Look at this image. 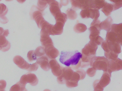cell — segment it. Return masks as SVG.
Here are the masks:
<instances>
[{
    "instance_id": "1",
    "label": "cell",
    "mask_w": 122,
    "mask_h": 91,
    "mask_svg": "<svg viewBox=\"0 0 122 91\" xmlns=\"http://www.w3.org/2000/svg\"><path fill=\"white\" fill-rule=\"evenodd\" d=\"M82 55L78 50L70 52H61L60 61L61 63L67 67L71 66V68L75 69L80 60Z\"/></svg>"
},
{
    "instance_id": "2",
    "label": "cell",
    "mask_w": 122,
    "mask_h": 91,
    "mask_svg": "<svg viewBox=\"0 0 122 91\" xmlns=\"http://www.w3.org/2000/svg\"><path fill=\"white\" fill-rule=\"evenodd\" d=\"M97 48L98 45L91 41L85 46L82 50L80 67L84 68L89 65L91 58L95 56Z\"/></svg>"
},
{
    "instance_id": "3",
    "label": "cell",
    "mask_w": 122,
    "mask_h": 91,
    "mask_svg": "<svg viewBox=\"0 0 122 91\" xmlns=\"http://www.w3.org/2000/svg\"><path fill=\"white\" fill-rule=\"evenodd\" d=\"M108 61L105 57L95 56L91 58L90 64L91 67L95 70H102L105 72L107 69Z\"/></svg>"
},
{
    "instance_id": "4",
    "label": "cell",
    "mask_w": 122,
    "mask_h": 91,
    "mask_svg": "<svg viewBox=\"0 0 122 91\" xmlns=\"http://www.w3.org/2000/svg\"><path fill=\"white\" fill-rule=\"evenodd\" d=\"M30 15L31 19L35 21L38 27L41 28L42 25L46 21L43 17L42 11L40 10L37 6L33 5L31 8Z\"/></svg>"
},
{
    "instance_id": "5",
    "label": "cell",
    "mask_w": 122,
    "mask_h": 91,
    "mask_svg": "<svg viewBox=\"0 0 122 91\" xmlns=\"http://www.w3.org/2000/svg\"><path fill=\"white\" fill-rule=\"evenodd\" d=\"M101 47L106 52H112L118 54L121 52V45L118 43L106 41L101 44Z\"/></svg>"
},
{
    "instance_id": "6",
    "label": "cell",
    "mask_w": 122,
    "mask_h": 91,
    "mask_svg": "<svg viewBox=\"0 0 122 91\" xmlns=\"http://www.w3.org/2000/svg\"><path fill=\"white\" fill-rule=\"evenodd\" d=\"M74 71L70 67H63L62 74L58 77L57 80L60 84H65L68 80H70L73 74Z\"/></svg>"
},
{
    "instance_id": "7",
    "label": "cell",
    "mask_w": 122,
    "mask_h": 91,
    "mask_svg": "<svg viewBox=\"0 0 122 91\" xmlns=\"http://www.w3.org/2000/svg\"><path fill=\"white\" fill-rule=\"evenodd\" d=\"M20 82L22 84L25 86L27 83H28L32 86H35L38 84V79L35 74L29 73L22 75Z\"/></svg>"
},
{
    "instance_id": "8",
    "label": "cell",
    "mask_w": 122,
    "mask_h": 91,
    "mask_svg": "<svg viewBox=\"0 0 122 91\" xmlns=\"http://www.w3.org/2000/svg\"><path fill=\"white\" fill-rule=\"evenodd\" d=\"M80 15L83 18H91L96 20L98 19L100 14L98 9L91 8L83 9L81 11Z\"/></svg>"
},
{
    "instance_id": "9",
    "label": "cell",
    "mask_w": 122,
    "mask_h": 91,
    "mask_svg": "<svg viewBox=\"0 0 122 91\" xmlns=\"http://www.w3.org/2000/svg\"><path fill=\"white\" fill-rule=\"evenodd\" d=\"M122 69V60L118 58L114 60H108L107 71L111 74L113 72Z\"/></svg>"
},
{
    "instance_id": "10",
    "label": "cell",
    "mask_w": 122,
    "mask_h": 91,
    "mask_svg": "<svg viewBox=\"0 0 122 91\" xmlns=\"http://www.w3.org/2000/svg\"><path fill=\"white\" fill-rule=\"evenodd\" d=\"M101 21L99 19L93 20L91 24V27L89 28L90 31V39L93 38L100 35L101 29L99 26Z\"/></svg>"
},
{
    "instance_id": "11",
    "label": "cell",
    "mask_w": 122,
    "mask_h": 91,
    "mask_svg": "<svg viewBox=\"0 0 122 91\" xmlns=\"http://www.w3.org/2000/svg\"><path fill=\"white\" fill-rule=\"evenodd\" d=\"M106 41L115 42L119 43L121 46L122 43V34H119L111 30L107 32Z\"/></svg>"
},
{
    "instance_id": "12",
    "label": "cell",
    "mask_w": 122,
    "mask_h": 91,
    "mask_svg": "<svg viewBox=\"0 0 122 91\" xmlns=\"http://www.w3.org/2000/svg\"><path fill=\"white\" fill-rule=\"evenodd\" d=\"M50 68L52 70L53 74L58 77L62 74L63 67L61 66L56 59H52L49 62Z\"/></svg>"
},
{
    "instance_id": "13",
    "label": "cell",
    "mask_w": 122,
    "mask_h": 91,
    "mask_svg": "<svg viewBox=\"0 0 122 91\" xmlns=\"http://www.w3.org/2000/svg\"><path fill=\"white\" fill-rule=\"evenodd\" d=\"M45 47V53L50 59H55L60 55L59 50L54 47L53 45L49 44Z\"/></svg>"
},
{
    "instance_id": "14",
    "label": "cell",
    "mask_w": 122,
    "mask_h": 91,
    "mask_svg": "<svg viewBox=\"0 0 122 91\" xmlns=\"http://www.w3.org/2000/svg\"><path fill=\"white\" fill-rule=\"evenodd\" d=\"M40 41L42 45L45 47L49 44L53 45L52 39L50 37V34L45 30L42 29L40 32Z\"/></svg>"
},
{
    "instance_id": "15",
    "label": "cell",
    "mask_w": 122,
    "mask_h": 91,
    "mask_svg": "<svg viewBox=\"0 0 122 91\" xmlns=\"http://www.w3.org/2000/svg\"><path fill=\"white\" fill-rule=\"evenodd\" d=\"M13 62L20 68L23 69L27 70L30 64L27 62L22 57L16 55L13 58Z\"/></svg>"
},
{
    "instance_id": "16",
    "label": "cell",
    "mask_w": 122,
    "mask_h": 91,
    "mask_svg": "<svg viewBox=\"0 0 122 91\" xmlns=\"http://www.w3.org/2000/svg\"><path fill=\"white\" fill-rule=\"evenodd\" d=\"M80 80V76L78 73L77 71L74 72L72 78L70 80H68L66 82V86L69 88H72L77 86L78 81Z\"/></svg>"
},
{
    "instance_id": "17",
    "label": "cell",
    "mask_w": 122,
    "mask_h": 91,
    "mask_svg": "<svg viewBox=\"0 0 122 91\" xmlns=\"http://www.w3.org/2000/svg\"><path fill=\"white\" fill-rule=\"evenodd\" d=\"M72 8L73 10H77L78 9H87L86 7L87 0H70Z\"/></svg>"
},
{
    "instance_id": "18",
    "label": "cell",
    "mask_w": 122,
    "mask_h": 91,
    "mask_svg": "<svg viewBox=\"0 0 122 91\" xmlns=\"http://www.w3.org/2000/svg\"><path fill=\"white\" fill-rule=\"evenodd\" d=\"M38 65H40L41 68L46 71L50 70L49 60L46 56H43L37 59V62Z\"/></svg>"
},
{
    "instance_id": "19",
    "label": "cell",
    "mask_w": 122,
    "mask_h": 91,
    "mask_svg": "<svg viewBox=\"0 0 122 91\" xmlns=\"http://www.w3.org/2000/svg\"><path fill=\"white\" fill-rule=\"evenodd\" d=\"M65 23L61 21H56L55 25H53L52 28L51 35H60L63 32V27Z\"/></svg>"
},
{
    "instance_id": "20",
    "label": "cell",
    "mask_w": 122,
    "mask_h": 91,
    "mask_svg": "<svg viewBox=\"0 0 122 91\" xmlns=\"http://www.w3.org/2000/svg\"><path fill=\"white\" fill-rule=\"evenodd\" d=\"M111 74L107 71L104 72L100 80H99V84L103 87H105L110 84L111 81Z\"/></svg>"
},
{
    "instance_id": "21",
    "label": "cell",
    "mask_w": 122,
    "mask_h": 91,
    "mask_svg": "<svg viewBox=\"0 0 122 91\" xmlns=\"http://www.w3.org/2000/svg\"><path fill=\"white\" fill-rule=\"evenodd\" d=\"M62 5L61 4L55 0L53 1L50 5V10L52 15L55 17V16L58 13L61 12V8H62Z\"/></svg>"
},
{
    "instance_id": "22",
    "label": "cell",
    "mask_w": 122,
    "mask_h": 91,
    "mask_svg": "<svg viewBox=\"0 0 122 91\" xmlns=\"http://www.w3.org/2000/svg\"><path fill=\"white\" fill-rule=\"evenodd\" d=\"M10 43L3 35L0 36V50L3 52L8 51L10 48Z\"/></svg>"
},
{
    "instance_id": "23",
    "label": "cell",
    "mask_w": 122,
    "mask_h": 91,
    "mask_svg": "<svg viewBox=\"0 0 122 91\" xmlns=\"http://www.w3.org/2000/svg\"><path fill=\"white\" fill-rule=\"evenodd\" d=\"M113 23V20L111 16L108 17L105 20L101 22L99 26L101 30H104L107 32L110 31Z\"/></svg>"
},
{
    "instance_id": "24",
    "label": "cell",
    "mask_w": 122,
    "mask_h": 91,
    "mask_svg": "<svg viewBox=\"0 0 122 91\" xmlns=\"http://www.w3.org/2000/svg\"><path fill=\"white\" fill-rule=\"evenodd\" d=\"M113 11V5L112 4L107 3L103 7L102 9V11L106 16L110 15Z\"/></svg>"
},
{
    "instance_id": "25",
    "label": "cell",
    "mask_w": 122,
    "mask_h": 91,
    "mask_svg": "<svg viewBox=\"0 0 122 91\" xmlns=\"http://www.w3.org/2000/svg\"><path fill=\"white\" fill-rule=\"evenodd\" d=\"M87 27L86 25L83 23H77L73 27V30L77 33H81L85 32L87 30Z\"/></svg>"
},
{
    "instance_id": "26",
    "label": "cell",
    "mask_w": 122,
    "mask_h": 91,
    "mask_svg": "<svg viewBox=\"0 0 122 91\" xmlns=\"http://www.w3.org/2000/svg\"><path fill=\"white\" fill-rule=\"evenodd\" d=\"M10 91H28L25 88V85L22 84L19 82L11 87Z\"/></svg>"
},
{
    "instance_id": "27",
    "label": "cell",
    "mask_w": 122,
    "mask_h": 91,
    "mask_svg": "<svg viewBox=\"0 0 122 91\" xmlns=\"http://www.w3.org/2000/svg\"><path fill=\"white\" fill-rule=\"evenodd\" d=\"M55 18L56 21H61L65 24L67 20V18L66 14L61 12L57 14L55 16Z\"/></svg>"
},
{
    "instance_id": "28",
    "label": "cell",
    "mask_w": 122,
    "mask_h": 91,
    "mask_svg": "<svg viewBox=\"0 0 122 91\" xmlns=\"http://www.w3.org/2000/svg\"><path fill=\"white\" fill-rule=\"evenodd\" d=\"M67 18L71 20H75L77 18V15L75 10L72 8H69L66 11Z\"/></svg>"
},
{
    "instance_id": "29",
    "label": "cell",
    "mask_w": 122,
    "mask_h": 91,
    "mask_svg": "<svg viewBox=\"0 0 122 91\" xmlns=\"http://www.w3.org/2000/svg\"><path fill=\"white\" fill-rule=\"evenodd\" d=\"M48 5L47 2L46 0H38V8L42 12L47 7Z\"/></svg>"
},
{
    "instance_id": "30",
    "label": "cell",
    "mask_w": 122,
    "mask_h": 91,
    "mask_svg": "<svg viewBox=\"0 0 122 91\" xmlns=\"http://www.w3.org/2000/svg\"><path fill=\"white\" fill-rule=\"evenodd\" d=\"M35 52L37 57H41L43 56L45 54V47L43 46L38 47L35 50Z\"/></svg>"
},
{
    "instance_id": "31",
    "label": "cell",
    "mask_w": 122,
    "mask_h": 91,
    "mask_svg": "<svg viewBox=\"0 0 122 91\" xmlns=\"http://www.w3.org/2000/svg\"><path fill=\"white\" fill-rule=\"evenodd\" d=\"M118 54H116L112 52H105V55L106 57L108 60H114L117 58Z\"/></svg>"
},
{
    "instance_id": "32",
    "label": "cell",
    "mask_w": 122,
    "mask_h": 91,
    "mask_svg": "<svg viewBox=\"0 0 122 91\" xmlns=\"http://www.w3.org/2000/svg\"><path fill=\"white\" fill-rule=\"evenodd\" d=\"M113 3V11L121 8L122 6V0H110Z\"/></svg>"
},
{
    "instance_id": "33",
    "label": "cell",
    "mask_w": 122,
    "mask_h": 91,
    "mask_svg": "<svg viewBox=\"0 0 122 91\" xmlns=\"http://www.w3.org/2000/svg\"><path fill=\"white\" fill-rule=\"evenodd\" d=\"M35 50H31L28 52L27 54V57L29 62H33L37 59V56L35 53Z\"/></svg>"
},
{
    "instance_id": "34",
    "label": "cell",
    "mask_w": 122,
    "mask_h": 91,
    "mask_svg": "<svg viewBox=\"0 0 122 91\" xmlns=\"http://www.w3.org/2000/svg\"><path fill=\"white\" fill-rule=\"evenodd\" d=\"M8 12V9L3 4H0V16H5Z\"/></svg>"
},
{
    "instance_id": "35",
    "label": "cell",
    "mask_w": 122,
    "mask_h": 91,
    "mask_svg": "<svg viewBox=\"0 0 122 91\" xmlns=\"http://www.w3.org/2000/svg\"><path fill=\"white\" fill-rule=\"evenodd\" d=\"M91 41L94 42L98 45H100L104 41V40L100 36H98L90 39Z\"/></svg>"
},
{
    "instance_id": "36",
    "label": "cell",
    "mask_w": 122,
    "mask_h": 91,
    "mask_svg": "<svg viewBox=\"0 0 122 91\" xmlns=\"http://www.w3.org/2000/svg\"><path fill=\"white\" fill-rule=\"evenodd\" d=\"M39 67V65L37 62L30 65L29 68L27 70L29 72H34L37 71Z\"/></svg>"
},
{
    "instance_id": "37",
    "label": "cell",
    "mask_w": 122,
    "mask_h": 91,
    "mask_svg": "<svg viewBox=\"0 0 122 91\" xmlns=\"http://www.w3.org/2000/svg\"><path fill=\"white\" fill-rule=\"evenodd\" d=\"M96 70L94 69L93 68H89L86 71L87 74L90 77H93L95 76L96 73Z\"/></svg>"
},
{
    "instance_id": "38",
    "label": "cell",
    "mask_w": 122,
    "mask_h": 91,
    "mask_svg": "<svg viewBox=\"0 0 122 91\" xmlns=\"http://www.w3.org/2000/svg\"><path fill=\"white\" fill-rule=\"evenodd\" d=\"M77 72L78 73V74L80 76L81 80H83L85 78L86 75V73L84 70L82 69H79L78 70H76Z\"/></svg>"
},
{
    "instance_id": "39",
    "label": "cell",
    "mask_w": 122,
    "mask_h": 91,
    "mask_svg": "<svg viewBox=\"0 0 122 91\" xmlns=\"http://www.w3.org/2000/svg\"><path fill=\"white\" fill-rule=\"evenodd\" d=\"M7 85V82L4 80H0V91L5 90Z\"/></svg>"
},
{
    "instance_id": "40",
    "label": "cell",
    "mask_w": 122,
    "mask_h": 91,
    "mask_svg": "<svg viewBox=\"0 0 122 91\" xmlns=\"http://www.w3.org/2000/svg\"><path fill=\"white\" fill-rule=\"evenodd\" d=\"M0 22L2 23L5 24L7 23L8 22V19L5 16H0Z\"/></svg>"
},
{
    "instance_id": "41",
    "label": "cell",
    "mask_w": 122,
    "mask_h": 91,
    "mask_svg": "<svg viewBox=\"0 0 122 91\" xmlns=\"http://www.w3.org/2000/svg\"><path fill=\"white\" fill-rule=\"evenodd\" d=\"M61 4L64 6H66L69 4V0H61Z\"/></svg>"
},
{
    "instance_id": "42",
    "label": "cell",
    "mask_w": 122,
    "mask_h": 91,
    "mask_svg": "<svg viewBox=\"0 0 122 91\" xmlns=\"http://www.w3.org/2000/svg\"><path fill=\"white\" fill-rule=\"evenodd\" d=\"M5 31V30H4L3 28L0 27V36H4Z\"/></svg>"
},
{
    "instance_id": "43",
    "label": "cell",
    "mask_w": 122,
    "mask_h": 91,
    "mask_svg": "<svg viewBox=\"0 0 122 91\" xmlns=\"http://www.w3.org/2000/svg\"><path fill=\"white\" fill-rule=\"evenodd\" d=\"M46 0L47 1V2L48 4V5H50L53 1H54L55 0Z\"/></svg>"
},
{
    "instance_id": "44",
    "label": "cell",
    "mask_w": 122,
    "mask_h": 91,
    "mask_svg": "<svg viewBox=\"0 0 122 91\" xmlns=\"http://www.w3.org/2000/svg\"><path fill=\"white\" fill-rule=\"evenodd\" d=\"M17 0L20 3L22 4L24 3L26 1V0Z\"/></svg>"
},
{
    "instance_id": "45",
    "label": "cell",
    "mask_w": 122,
    "mask_h": 91,
    "mask_svg": "<svg viewBox=\"0 0 122 91\" xmlns=\"http://www.w3.org/2000/svg\"><path fill=\"white\" fill-rule=\"evenodd\" d=\"M43 91H51L49 89H45V90Z\"/></svg>"
},
{
    "instance_id": "46",
    "label": "cell",
    "mask_w": 122,
    "mask_h": 91,
    "mask_svg": "<svg viewBox=\"0 0 122 91\" xmlns=\"http://www.w3.org/2000/svg\"><path fill=\"white\" fill-rule=\"evenodd\" d=\"M6 1H11L13 0H5Z\"/></svg>"
},
{
    "instance_id": "47",
    "label": "cell",
    "mask_w": 122,
    "mask_h": 91,
    "mask_svg": "<svg viewBox=\"0 0 122 91\" xmlns=\"http://www.w3.org/2000/svg\"><path fill=\"white\" fill-rule=\"evenodd\" d=\"M5 91V90H1V91Z\"/></svg>"
},
{
    "instance_id": "48",
    "label": "cell",
    "mask_w": 122,
    "mask_h": 91,
    "mask_svg": "<svg viewBox=\"0 0 122 91\" xmlns=\"http://www.w3.org/2000/svg\"><path fill=\"white\" fill-rule=\"evenodd\" d=\"M1 0H0V1H1Z\"/></svg>"
}]
</instances>
